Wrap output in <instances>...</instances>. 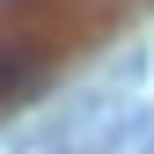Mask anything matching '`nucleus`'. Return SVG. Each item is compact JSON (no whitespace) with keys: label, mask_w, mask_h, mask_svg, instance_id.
Returning <instances> with one entry per match:
<instances>
[{"label":"nucleus","mask_w":154,"mask_h":154,"mask_svg":"<svg viewBox=\"0 0 154 154\" xmlns=\"http://www.w3.org/2000/svg\"><path fill=\"white\" fill-rule=\"evenodd\" d=\"M0 8H8V0H0Z\"/></svg>","instance_id":"obj_2"},{"label":"nucleus","mask_w":154,"mask_h":154,"mask_svg":"<svg viewBox=\"0 0 154 154\" xmlns=\"http://www.w3.org/2000/svg\"><path fill=\"white\" fill-rule=\"evenodd\" d=\"M44 44H29V37H0V110L8 103H29L37 88H44Z\"/></svg>","instance_id":"obj_1"}]
</instances>
